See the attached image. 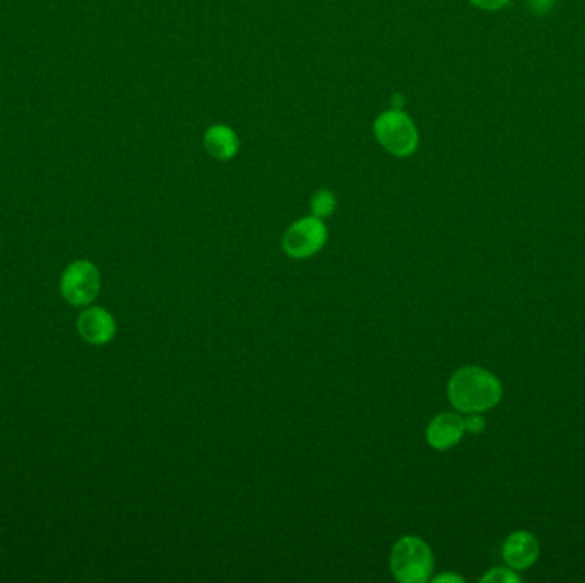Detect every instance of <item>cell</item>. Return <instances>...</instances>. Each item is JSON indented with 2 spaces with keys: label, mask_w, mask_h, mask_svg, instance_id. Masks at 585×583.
Here are the masks:
<instances>
[{
  "label": "cell",
  "mask_w": 585,
  "mask_h": 583,
  "mask_svg": "<svg viewBox=\"0 0 585 583\" xmlns=\"http://www.w3.org/2000/svg\"><path fill=\"white\" fill-rule=\"evenodd\" d=\"M336 206V195L332 194L331 190L327 189L319 190V192L312 197V202H310L312 216L319 219L329 218L332 212L336 211Z\"/></svg>",
  "instance_id": "cell-10"
},
{
  "label": "cell",
  "mask_w": 585,
  "mask_h": 583,
  "mask_svg": "<svg viewBox=\"0 0 585 583\" xmlns=\"http://www.w3.org/2000/svg\"><path fill=\"white\" fill-rule=\"evenodd\" d=\"M101 279L98 267L89 260L72 262L60 279V291L67 303L74 307H86L100 293Z\"/></svg>",
  "instance_id": "cell-4"
},
{
  "label": "cell",
  "mask_w": 585,
  "mask_h": 583,
  "mask_svg": "<svg viewBox=\"0 0 585 583\" xmlns=\"http://www.w3.org/2000/svg\"><path fill=\"white\" fill-rule=\"evenodd\" d=\"M435 583H464V578L455 575V573H442L438 577L433 578Z\"/></svg>",
  "instance_id": "cell-15"
},
{
  "label": "cell",
  "mask_w": 585,
  "mask_h": 583,
  "mask_svg": "<svg viewBox=\"0 0 585 583\" xmlns=\"http://www.w3.org/2000/svg\"><path fill=\"white\" fill-rule=\"evenodd\" d=\"M327 242L324 219L308 216L291 224L284 233L283 248L291 259H308L320 252Z\"/></svg>",
  "instance_id": "cell-5"
},
{
  "label": "cell",
  "mask_w": 585,
  "mask_h": 583,
  "mask_svg": "<svg viewBox=\"0 0 585 583\" xmlns=\"http://www.w3.org/2000/svg\"><path fill=\"white\" fill-rule=\"evenodd\" d=\"M527 6L534 14H546L555 6V0H527Z\"/></svg>",
  "instance_id": "cell-14"
},
{
  "label": "cell",
  "mask_w": 585,
  "mask_h": 583,
  "mask_svg": "<svg viewBox=\"0 0 585 583\" xmlns=\"http://www.w3.org/2000/svg\"><path fill=\"white\" fill-rule=\"evenodd\" d=\"M452 406L464 414H481L498 406L503 385L491 371L481 366H464L455 371L447 385Z\"/></svg>",
  "instance_id": "cell-1"
},
{
  "label": "cell",
  "mask_w": 585,
  "mask_h": 583,
  "mask_svg": "<svg viewBox=\"0 0 585 583\" xmlns=\"http://www.w3.org/2000/svg\"><path fill=\"white\" fill-rule=\"evenodd\" d=\"M204 148L207 154L219 161H228L237 156L240 149L237 132L228 125H211L204 134Z\"/></svg>",
  "instance_id": "cell-9"
},
{
  "label": "cell",
  "mask_w": 585,
  "mask_h": 583,
  "mask_svg": "<svg viewBox=\"0 0 585 583\" xmlns=\"http://www.w3.org/2000/svg\"><path fill=\"white\" fill-rule=\"evenodd\" d=\"M469 2L479 9H485V11H498V9L507 6L510 0H469Z\"/></svg>",
  "instance_id": "cell-13"
},
{
  "label": "cell",
  "mask_w": 585,
  "mask_h": 583,
  "mask_svg": "<svg viewBox=\"0 0 585 583\" xmlns=\"http://www.w3.org/2000/svg\"><path fill=\"white\" fill-rule=\"evenodd\" d=\"M373 136L387 153L397 158H408L416 153L420 144L416 125L401 108H390L380 113L373 122Z\"/></svg>",
  "instance_id": "cell-3"
},
{
  "label": "cell",
  "mask_w": 585,
  "mask_h": 583,
  "mask_svg": "<svg viewBox=\"0 0 585 583\" xmlns=\"http://www.w3.org/2000/svg\"><path fill=\"white\" fill-rule=\"evenodd\" d=\"M502 556L512 570H527L539 558V541L527 530H515L503 542Z\"/></svg>",
  "instance_id": "cell-6"
},
{
  "label": "cell",
  "mask_w": 585,
  "mask_h": 583,
  "mask_svg": "<svg viewBox=\"0 0 585 583\" xmlns=\"http://www.w3.org/2000/svg\"><path fill=\"white\" fill-rule=\"evenodd\" d=\"M466 433L464 419L455 413H442L435 416L426 428V442L435 450H450L461 442Z\"/></svg>",
  "instance_id": "cell-8"
},
{
  "label": "cell",
  "mask_w": 585,
  "mask_h": 583,
  "mask_svg": "<svg viewBox=\"0 0 585 583\" xmlns=\"http://www.w3.org/2000/svg\"><path fill=\"white\" fill-rule=\"evenodd\" d=\"M464 424H466V431L474 435H478L486 428L485 418H481L479 414H471L469 418L464 419Z\"/></svg>",
  "instance_id": "cell-12"
},
{
  "label": "cell",
  "mask_w": 585,
  "mask_h": 583,
  "mask_svg": "<svg viewBox=\"0 0 585 583\" xmlns=\"http://www.w3.org/2000/svg\"><path fill=\"white\" fill-rule=\"evenodd\" d=\"M77 330L84 341L101 346L112 341L117 332V324L112 313L105 308H88L77 318Z\"/></svg>",
  "instance_id": "cell-7"
},
{
  "label": "cell",
  "mask_w": 585,
  "mask_h": 583,
  "mask_svg": "<svg viewBox=\"0 0 585 583\" xmlns=\"http://www.w3.org/2000/svg\"><path fill=\"white\" fill-rule=\"evenodd\" d=\"M433 565L432 549L421 537H402L390 551V572L397 582H428L432 577Z\"/></svg>",
  "instance_id": "cell-2"
},
{
  "label": "cell",
  "mask_w": 585,
  "mask_h": 583,
  "mask_svg": "<svg viewBox=\"0 0 585 583\" xmlns=\"http://www.w3.org/2000/svg\"><path fill=\"white\" fill-rule=\"evenodd\" d=\"M522 578L512 568H493L481 578L483 583H519Z\"/></svg>",
  "instance_id": "cell-11"
}]
</instances>
